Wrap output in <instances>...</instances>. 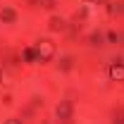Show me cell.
Returning a JSON list of instances; mask_svg holds the SVG:
<instances>
[{"mask_svg": "<svg viewBox=\"0 0 124 124\" xmlns=\"http://www.w3.org/2000/svg\"><path fill=\"white\" fill-rule=\"evenodd\" d=\"M57 115H60L62 119H67V117H69V105H60V108H57Z\"/></svg>", "mask_w": 124, "mask_h": 124, "instance_id": "4", "label": "cell"}, {"mask_svg": "<svg viewBox=\"0 0 124 124\" xmlns=\"http://www.w3.org/2000/svg\"><path fill=\"white\" fill-rule=\"evenodd\" d=\"M110 79L124 81V67H122V64H112V67H110Z\"/></svg>", "mask_w": 124, "mask_h": 124, "instance_id": "2", "label": "cell"}, {"mask_svg": "<svg viewBox=\"0 0 124 124\" xmlns=\"http://www.w3.org/2000/svg\"><path fill=\"white\" fill-rule=\"evenodd\" d=\"M53 53H55V46H53L50 41H41V43H38V55H41L43 60H50Z\"/></svg>", "mask_w": 124, "mask_h": 124, "instance_id": "1", "label": "cell"}, {"mask_svg": "<svg viewBox=\"0 0 124 124\" xmlns=\"http://www.w3.org/2000/svg\"><path fill=\"white\" fill-rule=\"evenodd\" d=\"M2 22H15V12H12V10H2Z\"/></svg>", "mask_w": 124, "mask_h": 124, "instance_id": "3", "label": "cell"}]
</instances>
